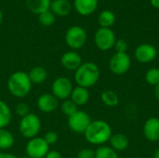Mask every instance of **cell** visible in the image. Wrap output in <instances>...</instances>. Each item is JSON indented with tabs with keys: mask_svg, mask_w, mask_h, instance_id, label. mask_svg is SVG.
I'll use <instances>...</instances> for the list:
<instances>
[{
	"mask_svg": "<svg viewBox=\"0 0 159 158\" xmlns=\"http://www.w3.org/2000/svg\"><path fill=\"white\" fill-rule=\"evenodd\" d=\"M49 10L55 16L64 17L70 14L72 10V5L67 0H52Z\"/></svg>",
	"mask_w": 159,
	"mask_h": 158,
	"instance_id": "16",
	"label": "cell"
},
{
	"mask_svg": "<svg viewBox=\"0 0 159 158\" xmlns=\"http://www.w3.org/2000/svg\"><path fill=\"white\" fill-rule=\"evenodd\" d=\"M101 76L99 66L92 61L83 62L75 71V81L79 87L89 88L95 86Z\"/></svg>",
	"mask_w": 159,
	"mask_h": 158,
	"instance_id": "2",
	"label": "cell"
},
{
	"mask_svg": "<svg viewBox=\"0 0 159 158\" xmlns=\"http://www.w3.org/2000/svg\"><path fill=\"white\" fill-rule=\"evenodd\" d=\"M98 2V0H74V6L79 15L89 16L96 11Z\"/></svg>",
	"mask_w": 159,
	"mask_h": 158,
	"instance_id": "15",
	"label": "cell"
},
{
	"mask_svg": "<svg viewBox=\"0 0 159 158\" xmlns=\"http://www.w3.org/2000/svg\"><path fill=\"white\" fill-rule=\"evenodd\" d=\"M150 4L155 7L159 9V0H150Z\"/></svg>",
	"mask_w": 159,
	"mask_h": 158,
	"instance_id": "35",
	"label": "cell"
},
{
	"mask_svg": "<svg viewBox=\"0 0 159 158\" xmlns=\"http://www.w3.org/2000/svg\"><path fill=\"white\" fill-rule=\"evenodd\" d=\"M154 158H159V147L156 150V152L154 154Z\"/></svg>",
	"mask_w": 159,
	"mask_h": 158,
	"instance_id": "37",
	"label": "cell"
},
{
	"mask_svg": "<svg viewBox=\"0 0 159 158\" xmlns=\"http://www.w3.org/2000/svg\"><path fill=\"white\" fill-rule=\"evenodd\" d=\"M61 63L65 70L75 72L83 62L79 53L75 50H70L62 54L61 58Z\"/></svg>",
	"mask_w": 159,
	"mask_h": 158,
	"instance_id": "14",
	"label": "cell"
},
{
	"mask_svg": "<svg viewBox=\"0 0 159 158\" xmlns=\"http://www.w3.org/2000/svg\"><path fill=\"white\" fill-rule=\"evenodd\" d=\"M95 158H118V155L110 146L101 145L95 150Z\"/></svg>",
	"mask_w": 159,
	"mask_h": 158,
	"instance_id": "25",
	"label": "cell"
},
{
	"mask_svg": "<svg viewBox=\"0 0 159 158\" xmlns=\"http://www.w3.org/2000/svg\"><path fill=\"white\" fill-rule=\"evenodd\" d=\"M20 158H30L29 156H22V157H20Z\"/></svg>",
	"mask_w": 159,
	"mask_h": 158,
	"instance_id": "39",
	"label": "cell"
},
{
	"mask_svg": "<svg viewBox=\"0 0 159 158\" xmlns=\"http://www.w3.org/2000/svg\"><path fill=\"white\" fill-rule=\"evenodd\" d=\"M12 114L8 105L0 100V129H6L11 122Z\"/></svg>",
	"mask_w": 159,
	"mask_h": 158,
	"instance_id": "22",
	"label": "cell"
},
{
	"mask_svg": "<svg viewBox=\"0 0 159 158\" xmlns=\"http://www.w3.org/2000/svg\"><path fill=\"white\" fill-rule=\"evenodd\" d=\"M90 123L91 119L89 114L81 110H78L74 115H70L67 120L69 129L77 134H84Z\"/></svg>",
	"mask_w": 159,
	"mask_h": 158,
	"instance_id": "8",
	"label": "cell"
},
{
	"mask_svg": "<svg viewBox=\"0 0 159 158\" xmlns=\"http://www.w3.org/2000/svg\"><path fill=\"white\" fill-rule=\"evenodd\" d=\"M116 41V34L111 28L100 27L94 34L96 47L102 51H107L114 47Z\"/></svg>",
	"mask_w": 159,
	"mask_h": 158,
	"instance_id": "6",
	"label": "cell"
},
{
	"mask_svg": "<svg viewBox=\"0 0 159 158\" xmlns=\"http://www.w3.org/2000/svg\"><path fill=\"white\" fill-rule=\"evenodd\" d=\"M14 136L7 129H0V150H8L14 145Z\"/></svg>",
	"mask_w": 159,
	"mask_h": 158,
	"instance_id": "24",
	"label": "cell"
},
{
	"mask_svg": "<svg viewBox=\"0 0 159 158\" xmlns=\"http://www.w3.org/2000/svg\"><path fill=\"white\" fill-rule=\"evenodd\" d=\"M89 96L90 95H89V91L88 88L77 86L73 88L70 99L77 106H82L88 103V102L89 101Z\"/></svg>",
	"mask_w": 159,
	"mask_h": 158,
	"instance_id": "17",
	"label": "cell"
},
{
	"mask_svg": "<svg viewBox=\"0 0 159 158\" xmlns=\"http://www.w3.org/2000/svg\"><path fill=\"white\" fill-rule=\"evenodd\" d=\"M131 66L130 57L127 52H116L109 61V69L116 75H122L129 72Z\"/></svg>",
	"mask_w": 159,
	"mask_h": 158,
	"instance_id": "7",
	"label": "cell"
},
{
	"mask_svg": "<svg viewBox=\"0 0 159 158\" xmlns=\"http://www.w3.org/2000/svg\"><path fill=\"white\" fill-rule=\"evenodd\" d=\"M49 151V145L43 137L30 139L25 146L26 156L30 158H45Z\"/></svg>",
	"mask_w": 159,
	"mask_h": 158,
	"instance_id": "10",
	"label": "cell"
},
{
	"mask_svg": "<svg viewBox=\"0 0 159 158\" xmlns=\"http://www.w3.org/2000/svg\"><path fill=\"white\" fill-rule=\"evenodd\" d=\"M36 105L39 111L45 114L54 112L59 106V100L51 93H44L40 95L36 101Z\"/></svg>",
	"mask_w": 159,
	"mask_h": 158,
	"instance_id": "12",
	"label": "cell"
},
{
	"mask_svg": "<svg viewBox=\"0 0 159 158\" xmlns=\"http://www.w3.org/2000/svg\"><path fill=\"white\" fill-rule=\"evenodd\" d=\"M0 158H18L15 155L10 153H0Z\"/></svg>",
	"mask_w": 159,
	"mask_h": 158,
	"instance_id": "34",
	"label": "cell"
},
{
	"mask_svg": "<svg viewBox=\"0 0 159 158\" xmlns=\"http://www.w3.org/2000/svg\"><path fill=\"white\" fill-rule=\"evenodd\" d=\"M15 111H16V114L19 116H20V118H21V117H24L30 114V107L25 102H20L17 104Z\"/></svg>",
	"mask_w": 159,
	"mask_h": 158,
	"instance_id": "29",
	"label": "cell"
},
{
	"mask_svg": "<svg viewBox=\"0 0 159 158\" xmlns=\"http://www.w3.org/2000/svg\"><path fill=\"white\" fill-rule=\"evenodd\" d=\"M73 88V84L69 78L65 76H59L51 85V94L59 101H64L70 98Z\"/></svg>",
	"mask_w": 159,
	"mask_h": 158,
	"instance_id": "9",
	"label": "cell"
},
{
	"mask_svg": "<svg viewBox=\"0 0 159 158\" xmlns=\"http://www.w3.org/2000/svg\"><path fill=\"white\" fill-rule=\"evenodd\" d=\"M154 93H155V96L157 98V100L159 102V84L157 86L155 87V90H154Z\"/></svg>",
	"mask_w": 159,
	"mask_h": 158,
	"instance_id": "36",
	"label": "cell"
},
{
	"mask_svg": "<svg viewBox=\"0 0 159 158\" xmlns=\"http://www.w3.org/2000/svg\"><path fill=\"white\" fill-rule=\"evenodd\" d=\"M110 147L113 148L116 152H122L125 151L129 144V138L123 134V133H116V134H112L110 140Z\"/></svg>",
	"mask_w": 159,
	"mask_h": 158,
	"instance_id": "18",
	"label": "cell"
},
{
	"mask_svg": "<svg viewBox=\"0 0 159 158\" xmlns=\"http://www.w3.org/2000/svg\"><path fill=\"white\" fill-rule=\"evenodd\" d=\"M41 130V120L35 114L30 113L24 117L20 118L19 123V131L20 135L26 139H33L37 137Z\"/></svg>",
	"mask_w": 159,
	"mask_h": 158,
	"instance_id": "4",
	"label": "cell"
},
{
	"mask_svg": "<svg viewBox=\"0 0 159 158\" xmlns=\"http://www.w3.org/2000/svg\"><path fill=\"white\" fill-rule=\"evenodd\" d=\"M45 158H62L60 152L55 151V150H49L48 154L46 155Z\"/></svg>",
	"mask_w": 159,
	"mask_h": 158,
	"instance_id": "33",
	"label": "cell"
},
{
	"mask_svg": "<svg viewBox=\"0 0 159 158\" xmlns=\"http://www.w3.org/2000/svg\"><path fill=\"white\" fill-rule=\"evenodd\" d=\"M145 81L150 86H157L159 84V68L154 67L149 69L145 73Z\"/></svg>",
	"mask_w": 159,
	"mask_h": 158,
	"instance_id": "27",
	"label": "cell"
},
{
	"mask_svg": "<svg viewBox=\"0 0 159 158\" xmlns=\"http://www.w3.org/2000/svg\"><path fill=\"white\" fill-rule=\"evenodd\" d=\"M135 59L140 63H150L157 56V50L152 44L144 43L139 45L134 51Z\"/></svg>",
	"mask_w": 159,
	"mask_h": 158,
	"instance_id": "11",
	"label": "cell"
},
{
	"mask_svg": "<svg viewBox=\"0 0 159 158\" xmlns=\"http://www.w3.org/2000/svg\"><path fill=\"white\" fill-rule=\"evenodd\" d=\"M7 86L12 96L21 99L30 93L33 84L29 78L28 73L17 71L9 75Z\"/></svg>",
	"mask_w": 159,
	"mask_h": 158,
	"instance_id": "3",
	"label": "cell"
},
{
	"mask_svg": "<svg viewBox=\"0 0 159 158\" xmlns=\"http://www.w3.org/2000/svg\"><path fill=\"white\" fill-rule=\"evenodd\" d=\"M87 32L84 28L78 25L71 26L65 33V43L66 45L75 50L83 47L87 42Z\"/></svg>",
	"mask_w": 159,
	"mask_h": 158,
	"instance_id": "5",
	"label": "cell"
},
{
	"mask_svg": "<svg viewBox=\"0 0 159 158\" xmlns=\"http://www.w3.org/2000/svg\"><path fill=\"white\" fill-rule=\"evenodd\" d=\"M98 22L101 27L110 28L116 22V15L112 10L104 9L98 16Z\"/></svg>",
	"mask_w": 159,
	"mask_h": 158,
	"instance_id": "21",
	"label": "cell"
},
{
	"mask_svg": "<svg viewBox=\"0 0 159 158\" xmlns=\"http://www.w3.org/2000/svg\"><path fill=\"white\" fill-rule=\"evenodd\" d=\"M112 128L104 120L91 121L88 129H86L84 136L88 142L93 145H103L109 142L112 136Z\"/></svg>",
	"mask_w": 159,
	"mask_h": 158,
	"instance_id": "1",
	"label": "cell"
},
{
	"mask_svg": "<svg viewBox=\"0 0 159 158\" xmlns=\"http://www.w3.org/2000/svg\"><path fill=\"white\" fill-rule=\"evenodd\" d=\"M43 138H44V140L47 142V143H48L49 146H50V145L55 144V143L58 142V140H59L58 133H57V132H55V131H53V130H49V131H48V132L45 134V136H44Z\"/></svg>",
	"mask_w": 159,
	"mask_h": 158,
	"instance_id": "30",
	"label": "cell"
},
{
	"mask_svg": "<svg viewBox=\"0 0 159 158\" xmlns=\"http://www.w3.org/2000/svg\"><path fill=\"white\" fill-rule=\"evenodd\" d=\"M128 42L125 39H118L116 41V44L114 46L116 52H119V53H125L127 52L128 49Z\"/></svg>",
	"mask_w": 159,
	"mask_h": 158,
	"instance_id": "31",
	"label": "cell"
},
{
	"mask_svg": "<svg viewBox=\"0 0 159 158\" xmlns=\"http://www.w3.org/2000/svg\"><path fill=\"white\" fill-rule=\"evenodd\" d=\"M28 75L32 84L40 85L47 80L48 72L42 66H34V68L30 70V72L28 73Z\"/></svg>",
	"mask_w": 159,
	"mask_h": 158,
	"instance_id": "20",
	"label": "cell"
},
{
	"mask_svg": "<svg viewBox=\"0 0 159 158\" xmlns=\"http://www.w3.org/2000/svg\"><path fill=\"white\" fill-rule=\"evenodd\" d=\"M101 100L102 103L108 107H116L119 104V97L116 92L111 89H107L102 92Z\"/></svg>",
	"mask_w": 159,
	"mask_h": 158,
	"instance_id": "23",
	"label": "cell"
},
{
	"mask_svg": "<svg viewBox=\"0 0 159 158\" xmlns=\"http://www.w3.org/2000/svg\"><path fill=\"white\" fill-rule=\"evenodd\" d=\"M25 3L32 13L39 15L49 9L51 0H26Z\"/></svg>",
	"mask_w": 159,
	"mask_h": 158,
	"instance_id": "19",
	"label": "cell"
},
{
	"mask_svg": "<svg viewBox=\"0 0 159 158\" xmlns=\"http://www.w3.org/2000/svg\"><path fill=\"white\" fill-rule=\"evenodd\" d=\"M98 1H100V0H98Z\"/></svg>",
	"mask_w": 159,
	"mask_h": 158,
	"instance_id": "40",
	"label": "cell"
},
{
	"mask_svg": "<svg viewBox=\"0 0 159 158\" xmlns=\"http://www.w3.org/2000/svg\"><path fill=\"white\" fill-rule=\"evenodd\" d=\"M76 158H95V151L90 148H83L78 152Z\"/></svg>",
	"mask_w": 159,
	"mask_h": 158,
	"instance_id": "32",
	"label": "cell"
},
{
	"mask_svg": "<svg viewBox=\"0 0 159 158\" xmlns=\"http://www.w3.org/2000/svg\"><path fill=\"white\" fill-rule=\"evenodd\" d=\"M61 109L62 114L69 117L70 115H74L76 111H78V106L69 98L62 102L61 105Z\"/></svg>",
	"mask_w": 159,
	"mask_h": 158,
	"instance_id": "26",
	"label": "cell"
},
{
	"mask_svg": "<svg viewBox=\"0 0 159 158\" xmlns=\"http://www.w3.org/2000/svg\"><path fill=\"white\" fill-rule=\"evenodd\" d=\"M143 136L150 142L159 141V118L153 116L148 118L143 125Z\"/></svg>",
	"mask_w": 159,
	"mask_h": 158,
	"instance_id": "13",
	"label": "cell"
},
{
	"mask_svg": "<svg viewBox=\"0 0 159 158\" xmlns=\"http://www.w3.org/2000/svg\"><path fill=\"white\" fill-rule=\"evenodd\" d=\"M38 20L41 25L45 27H49L54 24L55 22V15L48 9L41 14L38 15Z\"/></svg>",
	"mask_w": 159,
	"mask_h": 158,
	"instance_id": "28",
	"label": "cell"
},
{
	"mask_svg": "<svg viewBox=\"0 0 159 158\" xmlns=\"http://www.w3.org/2000/svg\"><path fill=\"white\" fill-rule=\"evenodd\" d=\"M3 22V13H2V10L0 9V26Z\"/></svg>",
	"mask_w": 159,
	"mask_h": 158,
	"instance_id": "38",
	"label": "cell"
}]
</instances>
